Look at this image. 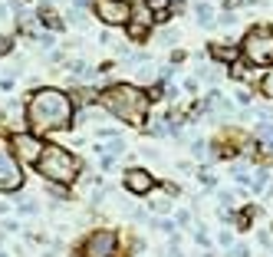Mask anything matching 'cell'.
<instances>
[{
  "label": "cell",
  "instance_id": "6da1fadb",
  "mask_svg": "<svg viewBox=\"0 0 273 257\" xmlns=\"http://www.w3.org/2000/svg\"><path fill=\"white\" fill-rule=\"evenodd\" d=\"M26 122L33 132H60L72 122V99L62 89H36L26 102Z\"/></svg>",
  "mask_w": 273,
  "mask_h": 257
},
{
  "label": "cell",
  "instance_id": "7a4b0ae2",
  "mask_svg": "<svg viewBox=\"0 0 273 257\" xmlns=\"http://www.w3.org/2000/svg\"><path fill=\"white\" fill-rule=\"evenodd\" d=\"M148 99H152V96H145L138 86L116 83V86H106V89H102L99 106H102V109H109L116 119H122V122H128V125H145Z\"/></svg>",
  "mask_w": 273,
  "mask_h": 257
},
{
  "label": "cell",
  "instance_id": "3957f363",
  "mask_svg": "<svg viewBox=\"0 0 273 257\" xmlns=\"http://www.w3.org/2000/svg\"><path fill=\"white\" fill-rule=\"evenodd\" d=\"M36 171L53 185H70L79 175V158L72 152H66L62 145H46L43 155L36 158Z\"/></svg>",
  "mask_w": 273,
  "mask_h": 257
},
{
  "label": "cell",
  "instance_id": "277c9868",
  "mask_svg": "<svg viewBox=\"0 0 273 257\" xmlns=\"http://www.w3.org/2000/svg\"><path fill=\"white\" fill-rule=\"evenodd\" d=\"M240 53L247 66H273V27H250L240 40Z\"/></svg>",
  "mask_w": 273,
  "mask_h": 257
},
{
  "label": "cell",
  "instance_id": "5b68a950",
  "mask_svg": "<svg viewBox=\"0 0 273 257\" xmlns=\"http://www.w3.org/2000/svg\"><path fill=\"white\" fill-rule=\"evenodd\" d=\"M92 10L106 27H128L132 20V4L128 0H92Z\"/></svg>",
  "mask_w": 273,
  "mask_h": 257
},
{
  "label": "cell",
  "instance_id": "8992f818",
  "mask_svg": "<svg viewBox=\"0 0 273 257\" xmlns=\"http://www.w3.org/2000/svg\"><path fill=\"white\" fill-rule=\"evenodd\" d=\"M24 185V171H20V162L10 152V145L0 139V191H16Z\"/></svg>",
  "mask_w": 273,
  "mask_h": 257
},
{
  "label": "cell",
  "instance_id": "52a82bcc",
  "mask_svg": "<svg viewBox=\"0 0 273 257\" xmlns=\"http://www.w3.org/2000/svg\"><path fill=\"white\" fill-rule=\"evenodd\" d=\"M118 254V234L116 231H96L82 241L79 257H116Z\"/></svg>",
  "mask_w": 273,
  "mask_h": 257
},
{
  "label": "cell",
  "instance_id": "ba28073f",
  "mask_svg": "<svg viewBox=\"0 0 273 257\" xmlns=\"http://www.w3.org/2000/svg\"><path fill=\"white\" fill-rule=\"evenodd\" d=\"M122 185L128 188L132 195H148L158 181H155V175H148L145 168H128V171L122 175Z\"/></svg>",
  "mask_w": 273,
  "mask_h": 257
},
{
  "label": "cell",
  "instance_id": "9c48e42d",
  "mask_svg": "<svg viewBox=\"0 0 273 257\" xmlns=\"http://www.w3.org/2000/svg\"><path fill=\"white\" fill-rule=\"evenodd\" d=\"M14 148H20V155H24V158H30V162L36 165V158L43 155L40 148H46V145H40V139H36V135H26V132H20V135L14 139Z\"/></svg>",
  "mask_w": 273,
  "mask_h": 257
},
{
  "label": "cell",
  "instance_id": "30bf717a",
  "mask_svg": "<svg viewBox=\"0 0 273 257\" xmlns=\"http://www.w3.org/2000/svg\"><path fill=\"white\" fill-rule=\"evenodd\" d=\"M70 79H76V83H89V79H96V70L86 66L82 60H76V63H70Z\"/></svg>",
  "mask_w": 273,
  "mask_h": 257
},
{
  "label": "cell",
  "instance_id": "8fae6325",
  "mask_svg": "<svg viewBox=\"0 0 273 257\" xmlns=\"http://www.w3.org/2000/svg\"><path fill=\"white\" fill-rule=\"evenodd\" d=\"M211 56H214V60H220V63H230L237 56V50L234 47H224V43H211Z\"/></svg>",
  "mask_w": 273,
  "mask_h": 257
},
{
  "label": "cell",
  "instance_id": "7c38bea8",
  "mask_svg": "<svg viewBox=\"0 0 273 257\" xmlns=\"http://www.w3.org/2000/svg\"><path fill=\"white\" fill-rule=\"evenodd\" d=\"M36 17H40V24H46L50 30H60V27H62V24H60V17H56L50 7H40V10H36Z\"/></svg>",
  "mask_w": 273,
  "mask_h": 257
},
{
  "label": "cell",
  "instance_id": "4fadbf2b",
  "mask_svg": "<svg viewBox=\"0 0 273 257\" xmlns=\"http://www.w3.org/2000/svg\"><path fill=\"white\" fill-rule=\"evenodd\" d=\"M128 33H132V40H145L148 24H145V20H128Z\"/></svg>",
  "mask_w": 273,
  "mask_h": 257
},
{
  "label": "cell",
  "instance_id": "5bb4252c",
  "mask_svg": "<svg viewBox=\"0 0 273 257\" xmlns=\"http://www.w3.org/2000/svg\"><path fill=\"white\" fill-rule=\"evenodd\" d=\"M148 7L155 10V20H168V0H148Z\"/></svg>",
  "mask_w": 273,
  "mask_h": 257
},
{
  "label": "cell",
  "instance_id": "9a60e30c",
  "mask_svg": "<svg viewBox=\"0 0 273 257\" xmlns=\"http://www.w3.org/2000/svg\"><path fill=\"white\" fill-rule=\"evenodd\" d=\"M266 181H270V171H266V168H257V171H254V191H264Z\"/></svg>",
  "mask_w": 273,
  "mask_h": 257
},
{
  "label": "cell",
  "instance_id": "2e32d148",
  "mask_svg": "<svg viewBox=\"0 0 273 257\" xmlns=\"http://www.w3.org/2000/svg\"><path fill=\"white\" fill-rule=\"evenodd\" d=\"M211 14H214L211 4H198V20H201L204 27H211V24H214V17H211Z\"/></svg>",
  "mask_w": 273,
  "mask_h": 257
},
{
  "label": "cell",
  "instance_id": "e0dca14e",
  "mask_svg": "<svg viewBox=\"0 0 273 257\" xmlns=\"http://www.w3.org/2000/svg\"><path fill=\"white\" fill-rule=\"evenodd\" d=\"M260 93H264V96H270V99H273V70L266 73L264 79H260Z\"/></svg>",
  "mask_w": 273,
  "mask_h": 257
},
{
  "label": "cell",
  "instance_id": "ac0fdd59",
  "mask_svg": "<svg viewBox=\"0 0 273 257\" xmlns=\"http://www.w3.org/2000/svg\"><path fill=\"white\" fill-rule=\"evenodd\" d=\"M191 155H194V158H208V145H204V142H194V145H191Z\"/></svg>",
  "mask_w": 273,
  "mask_h": 257
},
{
  "label": "cell",
  "instance_id": "d6986e66",
  "mask_svg": "<svg viewBox=\"0 0 273 257\" xmlns=\"http://www.w3.org/2000/svg\"><path fill=\"white\" fill-rule=\"evenodd\" d=\"M214 24H218V27H234V24H237V17H234V14H224V17H218Z\"/></svg>",
  "mask_w": 273,
  "mask_h": 257
},
{
  "label": "cell",
  "instance_id": "ffe728a7",
  "mask_svg": "<svg viewBox=\"0 0 273 257\" xmlns=\"http://www.w3.org/2000/svg\"><path fill=\"white\" fill-rule=\"evenodd\" d=\"M230 254H234V257H250V247H247V244H237Z\"/></svg>",
  "mask_w": 273,
  "mask_h": 257
},
{
  "label": "cell",
  "instance_id": "44dd1931",
  "mask_svg": "<svg viewBox=\"0 0 273 257\" xmlns=\"http://www.w3.org/2000/svg\"><path fill=\"white\" fill-rule=\"evenodd\" d=\"M158 231H164V234H174V224H172V221H158Z\"/></svg>",
  "mask_w": 273,
  "mask_h": 257
},
{
  "label": "cell",
  "instance_id": "7402d4cb",
  "mask_svg": "<svg viewBox=\"0 0 273 257\" xmlns=\"http://www.w3.org/2000/svg\"><path fill=\"white\" fill-rule=\"evenodd\" d=\"M10 47H14V40H10V37L0 40V53H10Z\"/></svg>",
  "mask_w": 273,
  "mask_h": 257
},
{
  "label": "cell",
  "instance_id": "603a6c76",
  "mask_svg": "<svg viewBox=\"0 0 273 257\" xmlns=\"http://www.w3.org/2000/svg\"><path fill=\"white\" fill-rule=\"evenodd\" d=\"M4 14H7V7H4V4H0V20H4Z\"/></svg>",
  "mask_w": 273,
  "mask_h": 257
},
{
  "label": "cell",
  "instance_id": "cb8c5ba5",
  "mask_svg": "<svg viewBox=\"0 0 273 257\" xmlns=\"http://www.w3.org/2000/svg\"><path fill=\"white\" fill-rule=\"evenodd\" d=\"M0 257H7V254H4V250H0Z\"/></svg>",
  "mask_w": 273,
  "mask_h": 257
}]
</instances>
